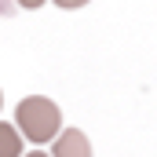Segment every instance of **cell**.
Here are the masks:
<instances>
[{
    "label": "cell",
    "instance_id": "6da1fadb",
    "mask_svg": "<svg viewBox=\"0 0 157 157\" xmlns=\"http://www.w3.org/2000/svg\"><path fill=\"white\" fill-rule=\"evenodd\" d=\"M15 128L22 132V139H29L37 146L51 143L59 135V128H62V110L44 95H29V99H22L15 106Z\"/></svg>",
    "mask_w": 157,
    "mask_h": 157
},
{
    "label": "cell",
    "instance_id": "7a4b0ae2",
    "mask_svg": "<svg viewBox=\"0 0 157 157\" xmlns=\"http://www.w3.org/2000/svg\"><path fill=\"white\" fill-rule=\"evenodd\" d=\"M51 157H91V143L80 128H66L55 135V146H51Z\"/></svg>",
    "mask_w": 157,
    "mask_h": 157
},
{
    "label": "cell",
    "instance_id": "3957f363",
    "mask_svg": "<svg viewBox=\"0 0 157 157\" xmlns=\"http://www.w3.org/2000/svg\"><path fill=\"white\" fill-rule=\"evenodd\" d=\"M0 157H22V132L0 121Z\"/></svg>",
    "mask_w": 157,
    "mask_h": 157
},
{
    "label": "cell",
    "instance_id": "277c9868",
    "mask_svg": "<svg viewBox=\"0 0 157 157\" xmlns=\"http://www.w3.org/2000/svg\"><path fill=\"white\" fill-rule=\"evenodd\" d=\"M88 0H55V7H66V11H73V7H84Z\"/></svg>",
    "mask_w": 157,
    "mask_h": 157
},
{
    "label": "cell",
    "instance_id": "5b68a950",
    "mask_svg": "<svg viewBox=\"0 0 157 157\" xmlns=\"http://www.w3.org/2000/svg\"><path fill=\"white\" fill-rule=\"evenodd\" d=\"M0 15H4V18L15 15V4H11V0H0Z\"/></svg>",
    "mask_w": 157,
    "mask_h": 157
},
{
    "label": "cell",
    "instance_id": "8992f818",
    "mask_svg": "<svg viewBox=\"0 0 157 157\" xmlns=\"http://www.w3.org/2000/svg\"><path fill=\"white\" fill-rule=\"evenodd\" d=\"M40 4H44V0H18V7H29V11H33V7H40Z\"/></svg>",
    "mask_w": 157,
    "mask_h": 157
},
{
    "label": "cell",
    "instance_id": "52a82bcc",
    "mask_svg": "<svg viewBox=\"0 0 157 157\" xmlns=\"http://www.w3.org/2000/svg\"><path fill=\"white\" fill-rule=\"evenodd\" d=\"M29 157H51V154H44V150H33V154H29Z\"/></svg>",
    "mask_w": 157,
    "mask_h": 157
},
{
    "label": "cell",
    "instance_id": "ba28073f",
    "mask_svg": "<svg viewBox=\"0 0 157 157\" xmlns=\"http://www.w3.org/2000/svg\"><path fill=\"white\" fill-rule=\"evenodd\" d=\"M0 106H4V91H0Z\"/></svg>",
    "mask_w": 157,
    "mask_h": 157
}]
</instances>
